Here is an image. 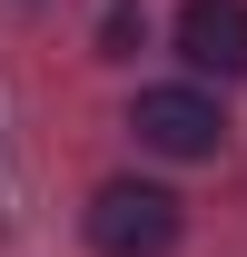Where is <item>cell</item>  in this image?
Here are the masks:
<instances>
[{
    "label": "cell",
    "instance_id": "6da1fadb",
    "mask_svg": "<svg viewBox=\"0 0 247 257\" xmlns=\"http://www.w3.org/2000/svg\"><path fill=\"white\" fill-rule=\"evenodd\" d=\"M89 247L99 257H168L178 247V198L149 178H109L89 198Z\"/></svg>",
    "mask_w": 247,
    "mask_h": 257
},
{
    "label": "cell",
    "instance_id": "7a4b0ae2",
    "mask_svg": "<svg viewBox=\"0 0 247 257\" xmlns=\"http://www.w3.org/2000/svg\"><path fill=\"white\" fill-rule=\"evenodd\" d=\"M129 128H139V149H158V159H217L227 109H217L208 89H139Z\"/></svg>",
    "mask_w": 247,
    "mask_h": 257
},
{
    "label": "cell",
    "instance_id": "3957f363",
    "mask_svg": "<svg viewBox=\"0 0 247 257\" xmlns=\"http://www.w3.org/2000/svg\"><path fill=\"white\" fill-rule=\"evenodd\" d=\"M178 50H188V69L247 79V0H188L178 10Z\"/></svg>",
    "mask_w": 247,
    "mask_h": 257
}]
</instances>
